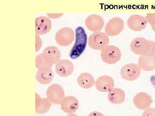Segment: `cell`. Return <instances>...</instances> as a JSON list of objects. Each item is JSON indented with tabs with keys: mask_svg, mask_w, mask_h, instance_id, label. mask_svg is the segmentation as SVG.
<instances>
[{
	"mask_svg": "<svg viewBox=\"0 0 155 116\" xmlns=\"http://www.w3.org/2000/svg\"><path fill=\"white\" fill-rule=\"evenodd\" d=\"M131 51L140 56L155 55V42L148 40L143 37H138L132 40L130 44Z\"/></svg>",
	"mask_w": 155,
	"mask_h": 116,
	"instance_id": "1",
	"label": "cell"
},
{
	"mask_svg": "<svg viewBox=\"0 0 155 116\" xmlns=\"http://www.w3.org/2000/svg\"><path fill=\"white\" fill-rule=\"evenodd\" d=\"M87 37L85 30L82 27H77L75 29V41L74 46L69 53V56L76 59L82 54L86 49Z\"/></svg>",
	"mask_w": 155,
	"mask_h": 116,
	"instance_id": "2",
	"label": "cell"
},
{
	"mask_svg": "<svg viewBox=\"0 0 155 116\" xmlns=\"http://www.w3.org/2000/svg\"><path fill=\"white\" fill-rule=\"evenodd\" d=\"M101 56L103 62L107 64L113 65L120 60L122 57V52L117 47L108 45L101 50Z\"/></svg>",
	"mask_w": 155,
	"mask_h": 116,
	"instance_id": "3",
	"label": "cell"
},
{
	"mask_svg": "<svg viewBox=\"0 0 155 116\" xmlns=\"http://www.w3.org/2000/svg\"><path fill=\"white\" fill-rule=\"evenodd\" d=\"M110 41L109 36L105 33L99 31L94 32L88 37L89 46L95 50H102L108 46Z\"/></svg>",
	"mask_w": 155,
	"mask_h": 116,
	"instance_id": "4",
	"label": "cell"
},
{
	"mask_svg": "<svg viewBox=\"0 0 155 116\" xmlns=\"http://www.w3.org/2000/svg\"><path fill=\"white\" fill-rule=\"evenodd\" d=\"M75 39V33L71 28L64 27L57 31L55 35L56 42L62 46H68Z\"/></svg>",
	"mask_w": 155,
	"mask_h": 116,
	"instance_id": "5",
	"label": "cell"
},
{
	"mask_svg": "<svg viewBox=\"0 0 155 116\" xmlns=\"http://www.w3.org/2000/svg\"><path fill=\"white\" fill-rule=\"evenodd\" d=\"M46 95L47 98L51 103L61 104L65 98V91L61 85L53 84L48 88Z\"/></svg>",
	"mask_w": 155,
	"mask_h": 116,
	"instance_id": "6",
	"label": "cell"
},
{
	"mask_svg": "<svg viewBox=\"0 0 155 116\" xmlns=\"http://www.w3.org/2000/svg\"><path fill=\"white\" fill-rule=\"evenodd\" d=\"M141 70L138 64H127L122 67L120 75L122 79L124 80L134 81L139 77L141 73Z\"/></svg>",
	"mask_w": 155,
	"mask_h": 116,
	"instance_id": "7",
	"label": "cell"
},
{
	"mask_svg": "<svg viewBox=\"0 0 155 116\" xmlns=\"http://www.w3.org/2000/svg\"><path fill=\"white\" fill-rule=\"evenodd\" d=\"M124 22L122 18L114 17L110 19L105 28V33L108 36H115L121 33L124 28Z\"/></svg>",
	"mask_w": 155,
	"mask_h": 116,
	"instance_id": "8",
	"label": "cell"
},
{
	"mask_svg": "<svg viewBox=\"0 0 155 116\" xmlns=\"http://www.w3.org/2000/svg\"><path fill=\"white\" fill-rule=\"evenodd\" d=\"M40 54L44 60L51 68L54 64H57L61 60V52L56 47L50 46L46 48Z\"/></svg>",
	"mask_w": 155,
	"mask_h": 116,
	"instance_id": "9",
	"label": "cell"
},
{
	"mask_svg": "<svg viewBox=\"0 0 155 116\" xmlns=\"http://www.w3.org/2000/svg\"><path fill=\"white\" fill-rule=\"evenodd\" d=\"M127 23V26L131 30L135 31H140L146 28L148 22L146 17L135 14L129 17Z\"/></svg>",
	"mask_w": 155,
	"mask_h": 116,
	"instance_id": "10",
	"label": "cell"
},
{
	"mask_svg": "<svg viewBox=\"0 0 155 116\" xmlns=\"http://www.w3.org/2000/svg\"><path fill=\"white\" fill-rule=\"evenodd\" d=\"M85 25L89 30L94 33L102 30L104 26V21L100 15L93 14L85 19Z\"/></svg>",
	"mask_w": 155,
	"mask_h": 116,
	"instance_id": "11",
	"label": "cell"
},
{
	"mask_svg": "<svg viewBox=\"0 0 155 116\" xmlns=\"http://www.w3.org/2000/svg\"><path fill=\"white\" fill-rule=\"evenodd\" d=\"M96 88L101 92H108L114 88L115 82L113 78L108 75L101 76L95 83Z\"/></svg>",
	"mask_w": 155,
	"mask_h": 116,
	"instance_id": "12",
	"label": "cell"
},
{
	"mask_svg": "<svg viewBox=\"0 0 155 116\" xmlns=\"http://www.w3.org/2000/svg\"><path fill=\"white\" fill-rule=\"evenodd\" d=\"M153 102L152 98L146 92H139L134 97V104L140 110H145L149 108Z\"/></svg>",
	"mask_w": 155,
	"mask_h": 116,
	"instance_id": "13",
	"label": "cell"
},
{
	"mask_svg": "<svg viewBox=\"0 0 155 116\" xmlns=\"http://www.w3.org/2000/svg\"><path fill=\"white\" fill-rule=\"evenodd\" d=\"M35 34L37 35H43L49 32L52 28L51 19L47 17L41 16L35 19Z\"/></svg>",
	"mask_w": 155,
	"mask_h": 116,
	"instance_id": "14",
	"label": "cell"
},
{
	"mask_svg": "<svg viewBox=\"0 0 155 116\" xmlns=\"http://www.w3.org/2000/svg\"><path fill=\"white\" fill-rule=\"evenodd\" d=\"M56 73L62 77L70 76L74 70V65L70 60H62L58 61L56 64Z\"/></svg>",
	"mask_w": 155,
	"mask_h": 116,
	"instance_id": "15",
	"label": "cell"
},
{
	"mask_svg": "<svg viewBox=\"0 0 155 116\" xmlns=\"http://www.w3.org/2000/svg\"><path fill=\"white\" fill-rule=\"evenodd\" d=\"M61 109L64 112L72 114L78 109L79 106V102L75 97H65L61 103Z\"/></svg>",
	"mask_w": 155,
	"mask_h": 116,
	"instance_id": "16",
	"label": "cell"
},
{
	"mask_svg": "<svg viewBox=\"0 0 155 116\" xmlns=\"http://www.w3.org/2000/svg\"><path fill=\"white\" fill-rule=\"evenodd\" d=\"M54 77L51 68H42L38 69L36 79L41 84L46 85L51 82Z\"/></svg>",
	"mask_w": 155,
	"mask_h": 116,
	"instance_id": "17",
	"label": "cell"
},
{
	"mask_svg": "<svg viewBox=\"0 0 155 116\" xmlns=\"http://www.w3.org/2000/svg\"><path fill=\"white\" fill-rule=\"evenodd\" d=\"M138 65L140 69L147 72L155 69V55L150 56H140L139 59Z\"/></svg>",
	"mask_w": 155,
	"mask_h": 116,
	"instance_id": "18",
	"label": "cell"
},
{
	"mask_svg": "<svg viewBox=\"0 0 155 116\" xmlns=\"http://www.w3.org/2000/svg\"><path fill=\"white\" fill-rule=\"evenodd\" d=\"M125 92L124 90L119 88H114L109 92L108 99L111 103L119 104L123 103L125 100Z\"/></svg>",
	"mask_w": 155,
	"mask_h": 116,
	"instance_id": "19",
	"label": "cell"
},
{
	"mask_svg": "<svg viewBox=\"0 0 155 116\" xmlns=\"http://www.w3.org/2000/svg\"><path fill=\"white\" fill-rule=\"evenodd\" d=\"M51 106V102L48 98H42L36 93L35 111L38 114L46 113Z\"/></svg>",
	"mask_w": 155,
	"mask_h": 116,
	"instance_id": "20",
	"label": "cell"
},
{
	"mask_svg": "<svg viewBox=\"0 0 155 116\" xmlns=\"http://www.w3.org/2000/svg\"><path fill=\"white\" fill-rule=\"evenodd\" d=\"M77 82L79 86L84 89L91 88L95 83L94 77L88 73L81 74L78 77Z\"/></svg>",
	"mask_w": 155,
	"mask_h": 116,
	"instance_id": "21",
	"label": "cell"
},
{
	"mask_svg": "<svg viewBox=\"0 0 155 116\" xmlns=\"http://www.w3.org/2000/svg\"><path fill=\"white\" fill-rule=\"evenodd\" d=\"M147 22L150 24L151 25H155V13H149L147 14Z\"/></svg>",
	"mask_w": 155,
	"mask_h": 116,
	"instance_id": "22",
	"label": "cell"
},
{
	"mask_svg": "<svg viewBox=\"0 0 155 116\" xmlns=\"http://www.w3.org/2000/svg\"><path fill=\"white\" fill-rule=\"evenodd\" d=\"M142 116H155V108H149L144 110Z\"/></svg>",
	"mask_w": 155,
	"mask_h": 116,
	"instance_id": "23",
	"label": "cell"
},
{
	"mask_svg": "<svg viewBox=\"0 0 155 116\" xmlns=\"http://www.w3.org/2000/svg\"><path fill=\"white\" fill-rule=\"evenodd\" d=\"M42 40L38 35H36V52L40 49L42 46Z\"/></svg>",
	"mask_w": 155,
	"mask_h": 116,
	"instance_id": "24",
	"label": "cell"
},
{
	"mask_svg": "<svg viewBox=\"0 0 155 116\" xmlns=\"http://www.w3.org/2000/svg\"><path fill=\"white\" fill-rule=\"evenodd\" d=\"M63 14H53V13H50V14H48L47 15L50 18H58L59 17H61V16H63Z\"/></svg>",
	"mask_w": 155,
	"mask_h": 116,
	"instance_id": "25",
	"label": "cell"
},
{
	"mask_svg": "<svg viewBox=\"0 0 155 116\" xmlns=\"http://www.w3.org/2000/svg\"><path fill=\"white\" fill-rule=\"evenodd\" d=\"M88 116H104L101 113L99 112L94 111L91 113Z\"/></svg>",
	"mask_w": 155,
	"mask_h": 116,
	"instance_id": "26",
	"label": "cell"
},
{
	"mask_svg": "<svg viewBox=\"0 0 155 116\" xmlns=\"http://www.w3.org/2000/svg\"><path fill=\"white\" fill-rule=\"evenodd\" d=\"M150 80L151 83L155 88V75H153V76H151Z\"/></svg>",
	"mask_w": 155,
	"mask_h": 116,
	"instance_id": "27",
	"label": "cell"
},
{
	"mask_svg": "<svg viewBox=\"0 0 155 116\" xmlns=\"http://www.w3.org/2000/svg\"><path fill=\"white\" fill-rule=\"evenodd\" d=\"M67 116H78L77 115L74 114H69L67 115Z\"/></svg>",
	"mask_w": 155,
	"mask_h": 116,
	"instance_id": "28",
	"label": "cell"
},
{
	"mask_svg": "<svg viewBox=\"0 0 155 116\" xmlns=\"http://www.w3.org/2000/svg\"><path fill=\"white\" fill-rule=\"evenodd\" d=\"M151 28L155 32V25H151Z\"/></svg>",
	"mask_w": 155,
	"mask_h": 116,
	"instance_id": "29",
	"label": "cell"
}]
</instances>
